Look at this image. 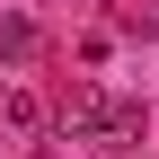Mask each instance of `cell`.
<instances>
[{
    "label": "cell",
    "mask_w": 159,
    "mask_h": 159,
    "mask_svg": "<svg viewBox=\"0 0 159 159\" xmlns=\"http://www.w3.org/2000/svg\"><path fill=\"white\" fill-rule=\"evenodd\" d=\"M62 133H71V142H97V133H106V89H71Z\"/></svg>",
    "instance_id": "obj_1"
},
{
    "label": "cell",
    "mask_w": 159,
    "mask_h": 159,
    "mask_svg": "<svg viewBox=\"0 0 159 159\" xmlns=\"http://www.w3.org/2000/svg\"><path fill=\"white\" fill-rule=\"evenodd\" d=\"M142 124H150V115L133 106V97H106V133H97V142H106V150H133V142H142Z\"/></svg>",
    "instance_id": "obj_2"
},
{
    "label": "cell",
    "mask_w": 159,
    "mask_h": 159,
    "mask_svg": "<svg viewBox=\"0 0 159 159\" xmlns=\"http://www.w3.org/2000/svg\"><path fill=\"white\" fill-rule=\"evenodd\" d=\"M35 53H44V35L27 18H0V62H35Z\"/></svg>",
    "instance_id": "obj_3"
},
{
    "label": "cell",
    "mask_w": 159,
    "mask_h": 159,
    "mask_svg": "<svg viewBox=\"0 0 159 159\" xmlns=\"http://www.w3.org/2000/svg\"><path fill=\"white\" fill-rule=\"evenodd\" d=\"M0 115H9V133H44V106H35L27 89H9V97H0Z\"/></svg>",
    "instance_id": "obj_4"
}]
</instances>
